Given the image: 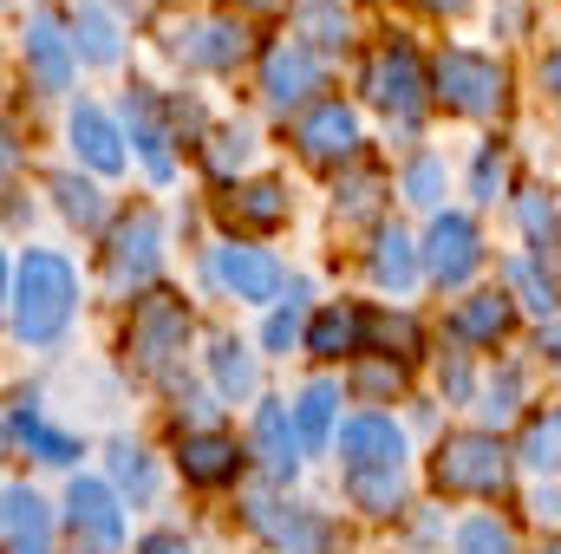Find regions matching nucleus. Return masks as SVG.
Instances as JSON below:
<instances>
[{
    "mask_svg": "<svg viewBox=\"0 0 561 554\" xmlns=\"http://www.w3.org/2000/svg\"><path fill=\"white\" fill-rule=\"evenodd\" d=\"M340 463H346V489L366 516H392L399 509V483H405V430L386 412H366L340 424Z\"/></svg>",
    "mask_w": 561,
    "mask_h": 554,
    "instance_id": "nucleus-1",
    "label": "nucleus"
},
{
    "mask_svg": "<svg viewBox=\"0 0 561 554\" xmlns=\"http://www.w3.org/2000/svg\"><path fill=\"white\" fill-rule=\"evenodd\" d=\"M79 307V280H72V262L46 255V249H26L7 275V320H13V339L26 346H53L66 333Z\"/></svg>",
    "mask_w": 561,
    "mask_h": 554,
    "instance_id": "nucleus-2",
    "label": "nucleus"
},
{
    "mask_svg": "<svg viewBox=\"0 0 561 554\" xmlns=\"http://www.w3.org/2000/svg\"><path fill=\"white\" fill-rule=\"evenodd\" d=\"M431 99H437L444 112H457V118H496V112L510 105V72H503L496 59H483V53L450 46V53H437V66H431Z\"/></svg>",
    "mask_w": 561,
    "mask_h": 554,
    "instance_id": "nucleus-3",
    "label": "nucleus"
},
{
    "mask_svg": "<svg viewBox=\"0 0 561 554\" xmlns=\"http://www.w3.org/2000/svg\"><path fill=\"white\" fill-rule=\"evenodd\" d=\"M359 92L392 118V125H419L424 118V99H431V79H424L419 53H412V39H379L373 46V59H366V72H359Z\"/></svg>",
    "mask_w": 561,
    "mask_h": 554,
    "instance_id": "nucleus-4",
    "label": "nucleus"
},
{
    "mask_svg": "<svg viewBox=\"0 0 561 554\" xmlns=\"http://www.w3.org/2000/svg\"><path fill=\"white\" fill-rule=\"evenodd\" d=\"M431 483L450 489V496H503V483H510V457H503V443H496L490 430H457V437L437 443V457H431Z\"/></svg>",
    "mask_w": 561,
    "mask_h": 554,
    "instance_id": "nucleus-5",
    "label": "nucleus"
},
{
    "mask_svg": "<svg viewBox=\"0 0 561 554\" xmlns=\"http://www.w3.org/2000/svg\"><path fill=\"white\" fill-rule=\"evenodd\" d=\"M183 339H190V307H183L176 293L150 287L138 307H131V326H125V359H131L138 372H163V366L183 353Z\"/></svg>",
    "mask_w": 561,
    "mask_h": 554,
    "instance_id": "nucleus-6",
    "label": "nucleus"
},
{
    "mask_svg": "<svg viewBox=\"0 0 561 554\" xmlns=\"http://www.w3.org/2000/svg\"><path fill=\"white\" fill-rule=\"evenodd\" d=\"M157 262H163V222L150 209H131L105 242V275H112V287H150Z\"/></svg>",
    "mask_w": 561,
    "mask_h": 554,
    "instance_id": "nucleus-7",
    "label": "nucleus"
},
{
    "mask_svg": "<svg viewBox=\"0 0 561 554\" xmlns=\"http://www.w3.org/2000/svg\"><path fill=\"white\" fill-rule=\"evenodd\" d=\"M294 150H300L313 170H333V163H346V157L359 150V118H353V105H340V99H320V105H307V112L294 118Z\"/></svg>",
    "mask_w": 561,
    "mask_h": 554,
    "instance_id": "nucleus-8",
    "label": "nucleus"
},
{
    "mask_svg": "<svg viewBox=\"0 0 561 554\" xmlns=\"http://www.w3.org/2000/svg\"><path fill=\"white\" fill-rule=\"evenodd\" d=\"M249 529H255L275 554H327V549H333V529H327L313 509H300V503L249 496Z\"/></svg>",
    "mask_w": 561,
    "mask_h": 554,
    "instance_id": "nucleus-9",
    "label": "nucleus"
},
{
    "mask_svg": "<svg viewBox=\"0 0 561 554\" xmlns=\"http://www.w3.org/2000/svg\"><path fill=\"white\" fill-rule=\"evenodd\" d=\"M483 268V235L470 216H437L431 235H424V275L437 287H463V280Z\"/></svg>",
    "mask_w": 561,
    "mask_h": 554,
    "instance_id": "nucleus-10",
    "label": "nucleus"
},
{
    "mask_svg": "<svg viewBox=\"0 0 561 554\" xmlns=\"http://www.w3.org/2000/svg\"><path fill=\"white\" fill-rule=\"evenodd\" d=\"M170 53L183 66H196V72H236L249 59V33L236 20H183L170 33Z\"/></svg>",
    "mask_w": 561,
    "mask_h": 554,
    "instance_id": "nucleus-11",
    "label": "nucleus"
},
{
    "mask_svg": "<svg viewBox=\"0 0 561 554\" xmlns=\"http://www.w3.org/2000/svg\"><path fill=\"white\" fill-rule=\"evenodd\" d=\"M209 275L222 280L236 300H249V307H262V300L280 293V262L268 249H249V242H222V249L209 255Z\"/></svg>",
    "mask_w": 561,
    "mask_h": 554,
    "instance_id": "nucleus-12",
    "label": "nucleus"
},
{
    "mask_svg": "<svg viewBox=\"0 0 561 554\" xmlns=\"http://www.w3.org/2000/svg\"><path fill=\"white\" fill-rule=\"evenodd\" d=\"M262 92H268V105H300L307 92H320V53L307 46V39H275L268 53H262Z\"/></svg>",
    "mask_w": 561,
    "mask_h": 554,
    "instance_id": "nucleus-13",
    "label": "nucleus"
},
{
    "mask_svg": "<svg viewBox=\"0 0 561 554\" xmlns=\"http://www.w3.org/2000/svg\"><path fill=\"white\" fill-rule=\"evenodd\" d=\"M72 66H79V46L66 39V26L53 20V13H33L26 20V72H33V85L53 99V92H66L72 85Z\"/></svg>",
    "mask_w": 561,
    "mask_h": 554,
    "instance_id": "nucleus-14",
    "label": "nucleus"
},
{
    "mask_svg": "<svg viewBox=\"0 0 561 554\" xmlns=\"http://www.w3.org/2000/svg\"><path fill=\"white\" fill-rule=\"evenodd\" d=\"M66 522H72L85 542H99V549H118V542H125V516H118V489H112V483L79 476V483L66 489Z\"/></svg>",
    "mask_w": 561,
    "mask_h": 554,
    "instance_id": "nucleus-15",
    "label": "nucleus"
},
{
    "mask_svg": "<svg viewBox=\"0 0 561 554\" xmlns=\"http://www.w3.org/2000/svg\"><path fill=\"white\" fill-rule=\"evenodd\" d=\"M216 209H222V222H229V229H242V235H275L280 222H287V189L262 176V183L229 189Z\"/></svg>",
    "mask_w": 561,
    "mask_h": 554,
    "instance_id": "nucleus-16",
    "label": "nucleus"
},
{
    "mask_svg": "<svg viewBox=\"0 0 561 554\" xmlns=\"http://www.w3.org/2000/svg\"><path fill=\"white\" fill-rule=\"evenodd\" d=\"M255 463L275 476V483H287L294 470H300V430H294V405H262L255 412Z\"/></svg>",
    "mask_w": 561,
    "mask_h": 554,
    "instance_id": "nucleus-17",
    "label": "nucleus"
},
{
    "mask_svg": "<svg viewBox=\"0 0 561 554\" xmlns=\"http://www.w3.org/2000/svg\"><path fill=\"white\" fill-rule=\"evenodd\" d=\"M176 463H183V476H190L196 489H222V483H236L242 450H236V437H222V430H190Z\"/></svg>",
    "mask_w": 561,
    "mask_h": 554,
    "instance_id": "nucleus-18",
    "label": "nucleus"
},
{
    "mask_svg": "<svg viewBox=\"0 0 561 554\" xmlns=\"http://www.w3.org/2000/svg\"><path fill=\"white\" fill-rule=\"evenodd\" d=\"M510 320H516V300H510V293H470V300L450 307V339H463V346H496V339L510 333Z\"/></svg>",
    "mask_w": 561,
    "mask_h": 554,
    "instance_id": "nucleus-19",
    "label": "nucleus"
},
{
    "mask_svg": "<svg viewBox=\"0 0 561 554\" xmlns=\"http://www.w3.org/2000/svg\"><path fill=\"white\" fill-rule=\"evenodd\" d=\"M366 333H373V320H366L353 300H333L327 313H313V326H307V353H320V359H353V353L366 346Z\"/></svg>",
    "mask_w": 561,
    "mask_h": 554,
    "instance_id": "nucleus-20",
    "label": "nucleus"
},
{
    "mask_svg": "<svg viewBox=\"0 0 561 554\" xmlns=\"http://www.w3.org/2000/svg\"><path fill=\"white\" fill-rule=\"evenodd\" d=\"M72 150H79L99 176H118V170H125V138H118V125H112L99 105H79V112H72Z\"/></svg>",
    "mask_w": 561,
    "mask_h": 554,
    "instance_id": "nucleus-21",
    "label": "nucleus"
},
{
    "mask_svg": "<svg viewBox=\"0 0 561 554\" xmlns=\"http://www.w3.org/2000/svg\"><path fill=\"white\" fill-rule=\"evenodd\" d=\"M131 143H138V157H144V170H150V183H170L176 157H170V131H163V118H157V99H150V85H131Z\"/></svg>",
    "mask_w": 561,
    "mask_h": 554,
    "instance_id": "nucleus-22",
    "label": "nucleus"
},
{
    "mask_svg": "<svg viewBox=\"0 0 561 554\" xmlns=\"http://www.w3.org/2000/svg\"><path fill=\"white\" fill-rule=\"evenodd\" d=\"M53 542V516L26 483H7V554H46Z\"/></svg>",
    "mask_w": 561,
    "mask_h": 554,
    "instance_id": "nucleus-23",
    "label": "nucleus"
},
{
    "mask_svg": "<svg viewBox=\"0 0 561 554\" xmlns=\"http://www.w3.org/2000/svg\"><path fill=\"white\" fill-rule=\"evenodd\" d=\"M287 20H294V39H307L313 53H320V46L340 53V46L353 39V13H346L340 0H294Z\"/></svg>",
    "mask_w": 561,
    "mask_h": 554,
    "instance_id": "nucleus-24",
    "label": "nucleus"
},
{
    "mask_svg": "<svg viewBox=\"0 0 561 554\" xmlns=\"http://www.w3.org/2000/svg\"><path fill=\"white\" fill-rule=\"evenodd\" d=\"M366 268L379 287H392V293H405L412 280H419V249H412V235L399 229V222H386L379 235H373V255H366Z\"/></svg>",
    "mask_w": 561,
    "mask_h": 554,
    "instance_id": "nucleus-25",
    "label": "nucleus"
},
{
    "mask_svg": "<svg viewBox=\"0 0 561 554\" xmlns=\"http://www.w3.org/2000/svg\"><path fill=\"white\" fill-rule=\"evenodd\" d=\"M7 430H13V443H26L39 463H72L79 457V443L66 437V430H53L33 399H13V417H7Z\"/></svg>",
    "mask_w": 561,
    "mask_h": 554,
    "instance_id": "nucleus-26",
    "label": "nucleus"
},
{
    "mask_svg": "<svg viewBox=\"0 0 561 554\" xmlns=\"http://www.w3.org/2000/svg\"><path fill=\"white\" fill-rule=\"evenodd\" d=\"M72 46L85 66H118V20L99 7V0H79L72 13Z\"/></svg>",
    "mask_w": 561,
    "mask_h": 554,
    "instance_id": "nucleus-27",
    "label": "nucleus"
},
{
    "mask_svg": "<svg viewBox=\"0 0 561 554\" xmlns=\"http://www.w3.org/2000/svg\"><path fill=\"white\" fill-rule=\"evenodd\" d=\"M333 412H340V385L313 379L300 399H294V430H300V450H320L333 437Z\"/></svg>",
    "mask_w": 561,
    "mask_h": 554,
    "instance_id": "nucleus-28",
    "label": "nucleus"
},
{
    "mask_svg": "<svg viewBox=\"0 0 561 554\" xmlns=\"http://www.w3.org/2000/svg\"><path fill=\"white\" fill-rule=\"evenodd\" d=\"M209 379H216L222 399H249V392H255V359H249V346H242V339H216V346H209Z\"/></svg>",
    "mask_w": 561,
    "mask_h": 554,
    "instance_id": "nucleus-29",
    "label": "nucleus"
},
{
    "mask_svg": "<svg viewBox=\"0 0 561 554\" xmlns=\"http://www.w3.org/2000/svg\"><path fill=\"white\" fill-rule=\"evenodd\" d=\"M112 476H118V489H125L131 503H150V496H157V470H150L144 443H131V437L112 443Z\"/></svg>",
    "mask_w": 561,
    "mask_h": 554,
    "instance_id": "nucleus-30",
    "label": "nucleus"
},
{
    "mask_svg": "<svg viewBox=\"0 0 561 554\" xmlns=\"http://www.w3.org/2000/svg\"><path fill=\"white\" fill-rule=\"evenodd\" d=\"M46 189L59 196L66 222H79V229H99V222H105V203H99V189H92V183H79V176H53Z\"/></svg>",
    "mask_w": 561,
    "mask_h": 554,
    "instance_id": "nucleus-31",
    "label": "nucleus"
},
{
    "mask_svg": "<svg viewBox=\"0 0 561 554\" xmlns=\"http://www.w3.org/2000/svg\"><path fill=\"white\" fill-rule=\"evenodd\" d=\"M249 157H255V138H249V125H229V131H216V138H209V150H203V163H209L222 183H229V176H236Z\"/></svg>",
    "mask_w": 561,
    "mask_h": 554,
    "instance_id": "nucleus-32",
    "label": "nucleus"
},
{
    "mask_svg": "<svg viewBox=\"0 0 561 554\" xmlns=\"http://www.w3.org/2000/svg\"><path fill=\"white\" fill-rule=\"evenodd\" d=\"M457 554H516V535H510V522H496V516H470V522L457 529Z\"/></svg>",
    "mask_w": 561,
    "mask_h": 554,
    "instance_id": "nucleus-33",
    "label": "nucleus"
},
{
    "mask_svg": "<svg viewBox=\"0 0 561 554\" xmlns=\"http://www.w3.org/2000/svg\"><path fill=\"white\" fill-rule=\"evenodd\" d=\"M523 457H529L536 470H561V412H542L523 430Z\"/></svg>",
    "mask_w": 561,
    "mask_h": 554,
    "instance_id": "nucleus-34",
    "label": "nucleus"
},
{
    "mask_svg": "<svg viewBox=\"0 0 561 554\" xmlns=\"http://www.w3.org/2000/svg\"><path fill=\"white\" fill-rule=\"evenodd\" d=\"M405 203H419V209L444 203V157H412L405 163Z\"/></svg>",
    "mask_w": 561,
    "mask_h": 554,
    "instance_id": "nucleus-35",
    "label": "nucleus"
},
{
    "mask_svg": "<svg viewBox=\"0 0 561 554\" xmlns=\"http://www.w3.org/2000/svg\"><path fill=\"white\" fill-rule=\"evenodd\" d=\"M503 183H510V157H503L496 143H483V150H477V163H470V196H477V203H496V196H503Z\"/></svg>",
    "mask_w": 561,
    "mask_h": 554,
    "instance_id": "nucleus-36",
    "label": "nucleus"
},
{
    "mask_svg": "<svg viewBox=\"0 0 561 554\" xmlns=\"http://www.w3.org/2000/svg\"><path fill=\"white\" fill-rule=\"evenodd\" d=\"M399 385H405V359H366L353 372V392L359 399H399Z\"/></svg>",
    "mask_w": 561,
    "mask_h": 554,
    "instance_id": "nucleus-37",
    "label": "nucleus"
},
{
    "mask_svg": "<svg viewBox=\"0 0 561 554\" xmlns=\"http://www.w3.org/2000/svg\"><path fill=\"white\" fill-rule=\"evenodd\" d=\"M510 287H516V293H523V307H529V313H542V320L561 307V300H556V280H542V268H536V262H516V268H510Z\"/></svg>",
    "mask_w": 561,
    "mask_h": 554,
    "instance_id": "nucleus-38",
    "label": "nucleus"
},
{
    "mask_svg": "<svg viewBox=\"0 0 561 554\" xmlns=\"http://www.w3.org/2000/svg\"><path fill=\"white\" fill-rule=\"evenodd\" d=\"M300 300H307V280H294V287H287V307L268 313V333H262V339H268V353H287V346L300 339Z\"/></svg>",
    "mask_w": 561,
    "mask_h": 554,
    "instance_id": "nucleus-39",
    "label": "nucleus"
},
{
    "mask_svg": "<svg viewBox=\"0 0 561 554\" xmlns=\"http://www.w3.org/2000/svg\"><path fill=\"white\" fill-rule=\"evenodd\" d=\"M373 333H379V346H386V359H392V346H399V359H419V326H412V320H405V313H399V320H392V313H386V320H373Z\"/></svg>",
    "mask_w": 561,
    "mask_h": 554,
    "instance_id": "nucleus-40",
    "label": "nucleus"
},
{
    "mask_svg": "<svg viewBox=\"0 0 561 554\" xmlns=\"http://www.w3.org/2000/svg\"><path fill=\"white\" fill-rule=\"evenodd\" d=\"M516 399H523V372H516V366H503V379H490V405H483V412L503 424V417L516 412Z\"/></svg>",
    "mask_w": 561,
    "mask_h": 554,
    "instance_id": "nucleus-41",
    "label": "nucleus"
},
{
    "mask_svg": "<svg viewBox=\"0 0 561 554\" xmlns=\"http://www.w3.org/2000/svg\"><path fill=\"white\" fill-rule=\"evenodd\" d=\"M379 189H386L379 176H353V183L340 189V216H366V209L379 203Z\"/></svg>",
    "mask_w": 561,
    "mask_h": 554,
    "instance_id": "nucleus-42",
    "label": "nucleus"
},
{
    "mask_svg": "<svg viewBox=\"0 0 561 554\" xmlns=\"http://www.w3.org/2000/svg\"><path fill=\"white\" fill-rule=\"evenodd\" d=\"M470 392H477L470 359H463V353H450V359H444V399H450V405H470Z\"/></svg>",
    "mask_w": 561,
    "mask_h": 554,
    "instance_id": "nucleus-43",
    "label": "nucleus"
},
{
    "mask_svg": "<svg viewBox=\"0 0 561 554\" xmlns=\"http://www.w3.org/2000/svg\"><path fill=\"white\" fill-rule=\"evenodd\" d=\"M523 229H529L536 242H556V209H549V203H542L536 189L523 196Z\"/></svg>",
    "mask_w": 561,
    "mask_h": 554,
    "instance_id": "nucleus-44",
    "label": "nucleus"
},
{
    "mask_svg": "<svg viewBox=\"0 0 561 554\" xmlns=\"http://www.w3.org/2000/svg\"><path fill=\"white\" fill-rule=\"evenodd\" d=\"M138 554H196V549H190L183 535H170V529H163V535H144Z\"/></svg>",
    "mask_w": 561,
    "mask_h": 554,
    "instance_id": "nucleus-45",
    "label": "nucleus"
},
{
    "mask_svg": "<svg viewBox=\"0 0 561 554\" xmlns=\"http://www.w3.org/2000/svg\"><path fill=\"white\" fill-rule=\"evenodd\" d=\"M536 516H542V522H561V489H542V496H536Z\"/></svg>",
    "mask_w": 561,
    "mask_h": 554,
    "instance_id": "nucleus-46",
    "label": "nucleus"
},
{
    "mask_svg": "<svg viewBox=\"0 0 561 554\" xmlns=\"http://www.w3.org/2000/svg\"><path fill=\"white\" fill-rule=\"evenodd\" d=\"M542 85H549V92H561V53H549V59H542Z\"/></svg>",
    "mask_w": 561,
    "mask_h": 554,
    "instance_id": "nucleus-47",
    "label": "nucleus"
},
{
    "mask_svg": "<svg viewBox=\"0 0 561 554\" xmlns=\"http://www.w3.org/2000/svg\"><path fill=\"white\" fill-rule=\"evenodd\" d=\"M542 353H549V366L561 372V326H549V333H542Z\"/></svg>",
    "mask_w": 561,
    "mask_h": 554,
    "instance_id": "nucleus-48",
    "label": "nucleus"
},
{
    "mask_svg": "<svg viewBox=\"0 0 561 554\" xmlns=\"http://www.w3.org/2000/svg\"><path fill=\"white\" fill-rule=\"evenodd\" d=\"M424 13H463V7H470V0H419Z\"/></svg>",
    "mask_w": 561,
    "mask_h": 554,
    "instance_id": "nucleus-49",
    "label": "nucleus"
},
{
    "mask_svg": "<svg viewBox=\"0 0 561 554\" xmlns=\"http://www.w3.org/2000/svg\"><path fill=\"white\" fill-rule=\"evenodd\" d=\"M242 7H255V13H262V7H280V0H242Z\"/></svg>",
    "mask_w": 561,
    "mask_h": 554,
    "instance_id": "nucleus-50",
    "label": "nucleus"
},
{
    "mask_svg": "<svg viewBox=\"0 0 561 554\" xmlns=\"http://www.w3.org/2000/svg\"><path fill=\"white\" fill-rule=\"evenodd\" d=\"M542 554H561V542H549V549H542Z\"/></svg>",
    "mask_w": 561,
    "mask_h": 554,
    "instance_id": "nucleus-51",
    "label": "nucleus"
}]
</instances>
